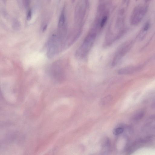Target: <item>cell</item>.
Returning <instances> with one entry per match:
<instances>
[{
    "label": "cell",
    "instance_id": "obj_1",
    "mask_svg": "<svg viewBox=\"0 0 155 155\" xmlns=\"http://www.w3.org/2000/svg\"><path fill=\"white\" fill-rule=\"evenodd\" d=\"M125 2L122 3L112 17L105 35L103 44L104 48H108L112 45L125 33Z\"/></svg>",
    "mask_w": 155,
    "mask_h": 155
},
{
    "label": "cell",
    "instance_id": "obj_2",
    "mask_svg": "<svg viewBox=\"0 0 155 155\" xmlns=\"http://www.w3.org/2000/svg\"><path fill=\"white\" fill-rule=\"evenodd\" d=\"M90 4L87 0L77 2L74 10V25L68 35V40L73 44L80 38L88 16Z\"/></svg>",
    "mask_w": 155,
    "mask_h": 155
},
{
    "label": "cell",
    "instance_id": "obj_3",
    "mask_svg": "<svg viewBox=\"0 0 155 155\" xmlns=\"http://www.w3.org/2000/svg\"><path fill=\"white\" fill-rule=\"evenodd\" d=\"M98 35L88 32L84 40L76 51L75 56L80 60H86L94 46Z\"/></svg>",
    "mask_w": 155,
    "mask_h": 155
},
{
    "label": "cell",
    "instance_id": "obj_4",
    "mask_svg": "<svg viewBox=\"0 0 155 155\" xmlns=\"http://www.w3.org/2000/svg\"><path fill=\"white\" fill-rule=\"evenodd\" d=\"M63 48L62 44L58 35L54 34L49 38L47 43V56L49 58L53 57L58 53L60 49Z\"/></svg>",
    "mask_w": 155,
    "mask_h": 155
},
{
    "label": "cell",
    "instance_id": "obj_5",
    "mask_svg": "<svg viewBox=\"0 0 155 155\" xmlns=\"http://www.w3.org/2000/svg\"><path fill=\"white\" fill-rule=\"evenodd\" d=\"M131 46V42H125L120 45L114 53L111 62V66H115L118 64L122 59L129 51Z\"/></svg>",
    "mask_w": 155,
    "mask_h": 155
},
{
    "label": "cell",
    "instance_id": "obj_6",
    "mask_svg": "<svg viewBox=\"0 0 155 155\" xmlns=\"http://www.w3.org/2000/svg\"><path fill=\"white\" fill-rule=\"evenodd\" d=\"M58 35L61 37L67 35L68 26L66 7H63L59 18L58 23Z\"/></svg>",
    "mask_w": 155,
    "mask_h": 155
},
{
    "label": "cell",
    "instance_id": "obj_7",
    "mask_svg": "<svg viewBox=\"0 0 155 155\" xmlns=\"http://www.w3.org/2000/svg\"><path fill=\"white\" fill-rule=\"evenodd\" d=\"M146 10V7L142 6H138L133 11L131 17V24L136 25L139 24L142 19Z\"/></svg>",
    "mask_w": 155,
    "mask_h": 155
},
{
    "label": "cell",
    "instance_id": "obj_8",
    "mask_svg": "<svg viewBox=\"0 0 155 155\" xmlns=\"http://www.w3.org/2000/svg\"><path fill=\"white\" fill-rule=\"evenodd\" d=\"M110 146L111 142L109 139L108 138L104 139L102 142V153L105 154L108 153Z\"/></svg>",
    "mask_w": 155,
    "mask_h": 155
},
{
    "label": "cell",
    "instance_id": "obj_9",
    "mask_svg": "<svg viewBox=\"0 0 155 155\" xmlns=\"http://www.w3.org/2000/svg\"><path fill=\"white\" fill-rule=\"evenodd\" d=\"M135 69L134 67H126L119 69L118 71V73L120 75H128L133 73Z\"/></svg>",
    "mask_w": 155,
    "mask_h": 155
},
{
    "label": "cell",
    "instance_id": "obj_10",
    "mask_svg": "<svg viewBox=\"0 0 155 155\" xmlns=\"http://www.w3.org/2000/svg\"><path fill=\"white\" fill-rule=\"evenodd\" d=\"M13 28L15 30H18L21 29V24L20 22L16 18L14 19L13 22Z\"/></svg>",
    "mask_w": 155,
    "mask_h": 155
},
{
    "label": "cell",
    "instance_id": "obj_11",
    "mask_svg": "<svg viewBox=\"0 0 155 155\" xmlns=\"http://www.w3.org/2000/svg\"><path fill=\"white\" fill-rule=\"evenodd\" d=\"M112 99V96L109 95L106 96L102 100V103L103 105L107 104L110 102Z\"/></svg>",
    "mask_w": 155,
    "mask_h": 155
},
{
    "label": "cell",
    "instance_id": "obj_12",
    "mask_svg": "<svg viewBox=\"0 0 155 155\" xmlns=\"http://www.w3.org/2000/svg\"><path fill=\"white\" fill-rule=\"evenodd\" d=\"M123 131L124 129L123 128L121 127H119L114 128L113 131V133L115 135H118L121 134L123 132Z\"/></svg>",
    "mask_w": 155,
    "mask_h": 155
},
{
    "label": "cell",
    "instance_id": "obj_13",
    "mask_svg": "<svg viewBox=\"0 0 155 155\" xmlns=\"http://www.w3.org/2000/svg\"><path fill=\"white\" fill-rule=\"evenodd\" d=\"M145 115V112L144 111H141L138 113L135 116L134 119L136 120H139L142 118Z\"/></svg>",
    "mask_w": 155,
    "mask_h": 155
},
{
    "label": "cell",
    "instance_id": "obj_14",
    "mask_svg": "<svg viewBox=\"0 0 155 155\" xmlns=\"http://www.w3.org/2000/svg\"><path fill=\"white\" fill-rule=\"evenodd\" d=\"M32 10L31 9H29L28 11L27 16H26V19L28 21H29L31 18L32 16Z\"/></svg>",
    "mask_w": 155,
    "mask_h": 155
},
{
    "label": "cell",
    "instance_id": "obj_15",
    "mask_svg": "<svg viewBox=\"0 0 155 155\" xmlns=\"http://www.w3.org/2000/svg\"><path fill=\"white\" fill-rule=\"evenodd\" d=\"M150 26L149 23L148 22L146 23L144 26L143 28L144 31H147L149 29Z\"/></svg>",
    "mask_w": 155,
    "mask_h": 155
},
{
    "label": "cell",
    "instance_id": "obj_16",
    "mask_svg": "<svg viewBox=\"0 0 155 155\" xmlns=\"http://www.w3.org/2000/svg\"><path fill=\"white\" fill-rule=\"evenodd\" d=\"M151 108L153 109H155V98L153 100L151 105Z\"/></svg>",
    "mask_w": 155,
    "mask_h": 155
},
{
    "label": "cell",
    "instance_id": "obj_17",
    "mask_svg": "<svg viewBox=\"0 0 155 155\" xmlns=\"http://www.w3.org/2000/svg\"><path fill=\"white\" fill-rule=\"evenodd\" d=\"M48 26V25L47 24H46L45 25L43 26V32H44L45 31L46 29H47Z\"/></svg>",
    "mask_w": 155,
    "mask_h": 155
}]
</instances>
